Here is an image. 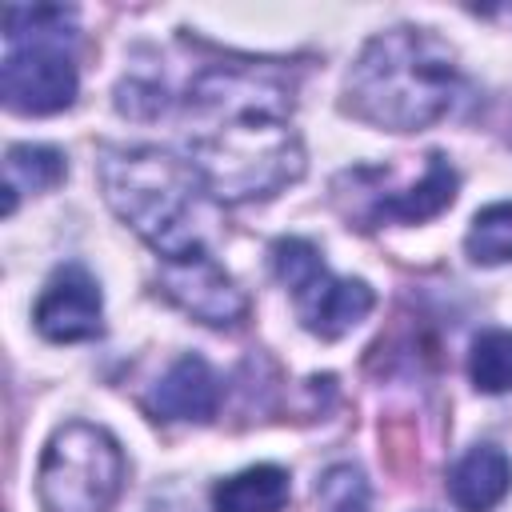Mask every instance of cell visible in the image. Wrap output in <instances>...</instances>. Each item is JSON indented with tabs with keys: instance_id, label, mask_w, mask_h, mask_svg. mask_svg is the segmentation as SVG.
Wrapping results in <instances>:
<instances>
[{
	"instance_id": "1",
	"label": "cell",
	"mask_w": 512,
	"mask_h": 512,
	"mask_svg": "<svg viewBox=\"0 0 512 512\" xmlns=\"http://www.w3.org/2000/svg\"><path fill=\"white\" fill-rule=\"evenodd\" d=\"M200 132L188 140L204 192L224 204L268 200L304 172L300 136L288 128L292 88L256 64H212L188 84Z\"/></svg>"
},
{
	"instance_id": "2",
	"label": "cell",
	"mask_w": 512,
	"mask_h": 512,
	"mask_svg": "<svg viewBox=\"0 0 512 512\" xmlns=\"http://www.w3.org/2000/svg\"><path fill=\"white\" fill-rule=\"evenodd\" d=\"M460 88L456 52L424 28H388L364 44L348 80L344 112L388 132L436 124Z\"/></svg>"
},
{
	"instance_id": "3",
	"label": "cell",
	"mask_w": 512,
	"mask_h": 512,
	"mask_svg": "<svg viewBox=\"0 0 512 512\" xmlns=\"http://www.w3.org/2000/svg\"><path fill=\"white\" fill-rule=\"evenodd\" d=\"M100 184L112 212L144 236L164 260L200 248L188 228L192 192L200 188L192 160H180L164 148H108L100 156Z\"/></svg>"
},
{
	"instance_id": "4",
	"label": "cell",
	"mask_w": 512,
	"mask_h": 512,
	"mask_svg": "<svg viewBox=\"0 0 512 512\" xmlns=\"http://www.w3.org/2000/svg\"><path fill=\"white\" fill-rule=\"evenodd\" d=\"M8 52L0 64V92L12 112L48 116L76 100V64L64 52L72 36V8H8Z\"/></svg>"
},
{
	"instance_id": "5",
	"label": "cell",
	"mask_w": 512,
	"mask_h": 512,
	"mask_svg": "<svg viewBox=\"0 0 512 512\" xmlns=\"http://www.w3.org/2000/svg\"><path fill=\"white\" fill-rule=\"evenodd\" d=\"M120 484L124 452L108 428L72 420L52 432L36 472L44 512H108V504L120 496Z\"/></svg>"
},
{
	"instance_id": "6",
	"label": "cell",
	"mask_w": 512,
	"mask_h": 512,
	"mask_svg": "<svg viewBox=\"0 0 512 512\" xmlns=\"http://www.w3.org/2000/svg\"><path fill=\"white\" fill-rule=\"evenodd\" d=\"M272 272L292 292L300 324L320 340H340L376 304V296L364 280L332 276L328 264L320 260L316 244H308L300 236H284L272 244Z\"/></svg>"
},
{
	"instance_id": "7",
	"label": "cell",
	"mask_w": 512,
	"mask_h": 512,
	"mask_svg": "<svg viewBox=\"0 0 512 512\" xmlns=\"http://www.w3.org/2000/svg\"><path fill=\"white\" fill-rule=\"evenodd\" d=\"M160 292L180 312H188L192 320L212 324V328H232L248 312L244 292L236 288V280L220 268V260L204 244L160 260Z\"/></svg>"
},
{
	"instance_id": "8",
	"label": "cell",
	"mask_w": 512,
	"mask_h": 512,
	"mask_svg": "<svg viewBox=\"0 0 512 512\" xmlns=\"http://www.w3.org/2000/svg\"><path fill=\"white\" fill-rule=\"evenodd\" d=\"M100 316H104V300H100V284L92 280V272L84 264H60L40 300H36V332L52 344H76V340H92L100 336Z\"/></svg>"
},
{
	"instance_id": "9",
	"label": "cell",
	"mask_w": 512,
	"mask_h": 512,
	"mask_svg": "<svg viewBox=\"0 0 512 512\" xmlns=\"http://www.w3.org/2000/svg\"><path fill=\"white\" fill-rule=\"evenodd\" d=\"M456 172L440 152H428L424 160V176L400 192H384V188H364L356 196V204L348 208V216L364 220V228L380 224V220H400V224H420L440 216L452 200H456Z\"/></svg>"
},
{
	"instance_id": "10",
	"label": "cell",
	"mask_w": 512,
	"mask_h": 512,
	"mask_svg": "<svg viewBox=\"0 0 512 512\" xmlns=\"http://www.w3.org/2000/svg\"><path fill=\"white\" fill-rule=\"evenodd\" d=\"M148 408L164 420L208 424L220 408V380L204 356H180L148 392Z\"/></svg>"
},
{
	"instance_id": "11",
	"label": "cell",
	"mask_w": 512,
	"mask_h": 512,
	"mask_svg": "<svg viewBox=\"0 0 512 512\" xmlns=\"http://www.w3.org/2000/svg\"><path fill=\"white\" fill-rule=\"evenodd\" d=\"M512 488V460L496 444L468 448L448 472V496L460 512H492Z\"/></svg>"
},
{
	"instance_id": "12",
	"label": "cell",
	"mask_w": 512,
	"mask_h": 512,
	"mask_svg": "<svg viewBox=\"0 0 512 512\" xmlns=\"http://www.w3.org/2000/svg\"><path fill=\"white\" fill-rule=\"evenodd\" d=\"M288 504V472L276 464H252L212 488L216 512H280Z\"/></svg>"
},
{
	"instance_id": "13",
	"label": "cell",
	"mask_w": 512,
	"mask_h": 512,
	"mask_svg": "<svg viewBox=\"0 0 512 512\" xmlns=\"http://www.w3.org/2000/svg\"><path fill=\"white\" fill-rule=\"evenodd\" d=\"M4 212L16 208V192H48L68 176V164L56 148L48 144H12L4 156Z\"/></svg>"
},
{
	"instance_id": "14",
	"label": "cell",
	"mask_w": 512,
	"mask_h": 512,
	"mask_svg": "<svg viewBox=\"0 0 512 512\" xmlns=\"http://www.w3.org/2000/svg\"><path fill=\"white\" fill-rule=\"evenodd\" d=\"M468 376L480 392H512V332L488 328L472 340L468 352Z\"/></svg>"
},
{
	"instance_id": "15",
	"label": "cell",
	"mask_w": 512,
	"mask_h": 512,
	"mask_svg": "<svg viewBox=\"0 0 512 512\" xmlns=\"http://www.w3.org/2000/svg\"><path fill=\"white\" fill-rule=\"evenodd\" d=\"M464 248L476 264H508L512 260V200L480 208L472 216Z\"/></svg>"
},
{
	"instance_id": "16",
	"label": "cell",
	"mask_w": 512,
	"mask_h": 512,
	"mask_svg": "<svg viewBox=\"0 0 512 512\" xmlns=\"http://www.w3.org/2000/svg\"><path fill=\"white\" fill-rule=\"evenodd\" d=\"M316 500L324 512H372V488L356 464H332L316 484Z\"/></svg>"
}]
</instances>
